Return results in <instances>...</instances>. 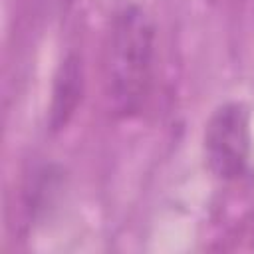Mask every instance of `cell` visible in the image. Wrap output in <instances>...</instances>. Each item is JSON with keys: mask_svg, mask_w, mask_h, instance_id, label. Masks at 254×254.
<instances>
[{"mask_svg": "<svg viewBox=\"0 0 254 254\" xmlns=\"http://www.w3.org/2000/svg\"><path fill=\"white\" fill-rule=\"evenodd\" d=\"M204 159L220 181L240 179L250 161V113L246 105L228 101L218 105L204 127Z\"/></svg>", "mask_w": 254, "mask_h": 254, "instance_id": "2", "label": "cell"}, {"mask_svg": "<svg viewBox=\"0 0 254 254\" xmlns=\"http://www.w3.org/2000/svg\"><path fill=\"white\" fill-rule=\"evenodd\" d=\"M83 64L79 56L69 54L60 64L50 103V127L54 131L64 129L77 111V105L83 97Z\"/></svg>", "mask_w": 254, "mask_h": 254, "instance_id": "3", "label": "cell"}, {"mask_svg": "<svg viewBox=\"0 0 254 254\" xmlns=\"http://www.w3.org/2000/svg\"><path fill=\"white\" fill-rule=\"evenodd\" d=\"M155 24L147 10L129 4L117 12L107 46L105 83L113 113L131 119L143 109L153 83Z\"/></svg>", "mask_w": 254, "mask_h": 254, "instance_id": "1", "label": "cell"}]
</instances>
